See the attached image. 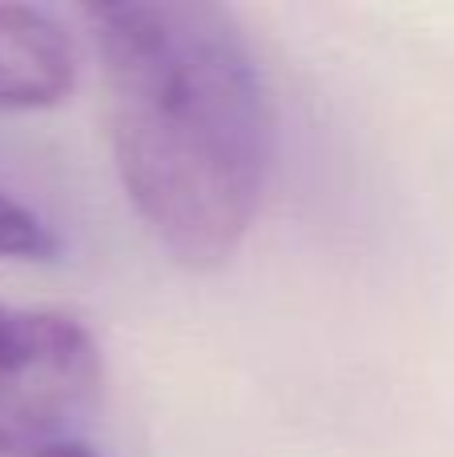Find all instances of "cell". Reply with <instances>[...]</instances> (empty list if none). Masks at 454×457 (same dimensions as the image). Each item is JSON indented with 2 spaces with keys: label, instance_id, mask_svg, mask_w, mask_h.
<instances>
[{
  "label": "cell",
  "instance_id": "6da1fadb",
  "mask_svg": "<svg viewBox=\"0 0 454 457\" xmlns=\"http://www.w3.org/2000/svg\"><path fill=\"white\" fill-rule=\"evenodd\" d=\"M117 177L189 269L238 253L273 161V96L246 29L209 0L88 4Z\"/></svg>",
  "mask_w": 454,
  "mask_h": 457
},
{
  "label": "cell",
  "instance_id": "7a4b0ae2",
  "mask_svg": "<svg viewBox=\"0 0 454 457\" xmlns=\"http://www.w3.org/2000/svg\"><path fill=\"white\" fill-rule=\"evenodd\" d=\"M97 389L101 349L77 317L0 301V450L56 437Z\"/></svg>",
  "mask_w": 454,
  "mask_h": 457
},
{
  "label": "cell",
  "instance_id": "3957f363",
  "mask_svg": "<svg viewBox=\"0 0 454 457\" xmlns=\"http://www.w3.org/2000/svg\"><path fill=\"white\" fill-rule=\"evenodd\" d=\"M77 85L72 37L32 4H0V112L53 109Z\"/></svg>",
  "mask_w": 454,
  "mask_h": 457
},
{
  "label": "cell",
  "instance_id": "277c9868",
  "mask_svg": "<svg viewBox=\"0 0 454 457\" xmlns=\"http://www.w3.org/2000/svg\"><path fill=\"white\" fill-rule=\"evenodd\" d=\"M53 253L56 237L48 233V225L29 205L0 193V261H45Z\"/></svg>",
  "mask_w": 454,
  "mask_h": 457
},
{
  "label": "cell",
  "instance_id": "5b68a950",
  "mask_svg": "<svg viewBox=\"0 0 454 457\" xmlns=\"http://www.w3.org/2000/svg\"><path fill=\"white\" fill-rule=\"evenodd\" d=\"M0 457H97V453L80 442H69V437H45V442H29V445H8V450H0Z\"/></svg>",
  "mask_w": 454,
  "mask_h": 457
}]
</instances>
